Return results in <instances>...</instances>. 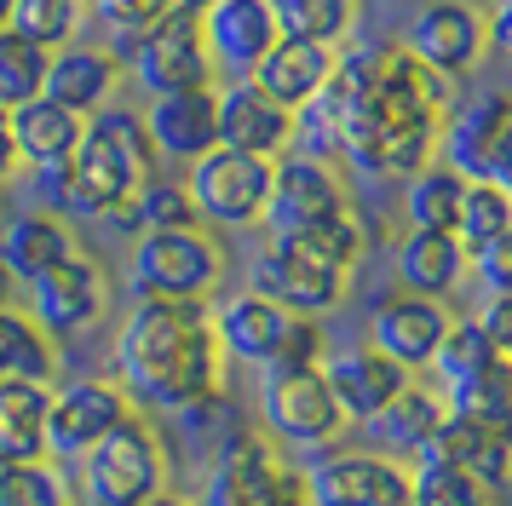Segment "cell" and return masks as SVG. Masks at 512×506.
<instances>
[{
  "label": "cell",
  "instance_id": "obj_10",
  "mask_svg": "<svg viewBox=\"0 0 512 506\" xmlns=\"http://www.w3.org/2000/svg\"><path fill=\"white\" fill-rule=\"evenodd\" d=\"M351 190L340 179V167L334 161H317V156H277L271 161V196H265V236H317L328 230L340 213H351Z\"/></svg>",
  "mask_w": 512,
  "mask_h": 506
},
{
  "label": "cell",
  "instance_id": "obj_42",
  "mask_svg": "<svg viewBox=\"0 0 512 506\" xmlns=\"http://www.w3.org/2000/svg\"><path fill=\"white\" fill-rule=\"evenodd\" d=\"M133 219H139V236L144 230H190L196 225V207H190L185 179H150L133 196Z\"/></svg>",
  "mask_w": 512,
  "mask_h": 506
},
{
  "label": "cell",
  "instance_id": "obj_45",
  "mask_svg": "<svg viewBox=\"0 0 512 506\" xmlns=\"http://www.w3.org/2000/svg\"><path fill=\"white\" fill-rule=\"evenodd\" d=\"M478 334H484L501 357H512V294H484V305H478Z\"/></svg>",
  "mask_w": 512,
  "mask_h": 506
},
{
  "label": "cell",
  "instance_id": "obj_17",
  "mask_svg": "<svg viewBox=\"0 0 512 506\" xmlns=\"http://www.w3.org/2000/svg\"><path fill=\"white\" fill-rule=\"evenodd\" d=\"M196 23H202L213 75L225 81H248L254 64L277 46V23L265 12V0H213L208 12H196Z\"/></svg>",
  "mask_w": 512,
  "mask_h": 506
},
{
  "label": "cell",
  "instance_id": "obj_3",
  "mask_svg": "<svg viewBox=\"0 0 512 506\" xmlns=\"http://www.w3.org/2000/svg\"><path fill=\"white\" fill-rule=\"evenodd\" d=\"M156 179V150L144 138L139 110L104 104L81 121V144L70 156V207L64 219H104L121 202H133Z\"/></svg>",
  "mask_w": 512,
  "mask_h": 506
},
{
  "label": "cell",
  "instance_id": "obj_39",
  "mask_svg": "<svg viewBox=\"0 0 512 506\" xmlns=\"http://www.w3.org/2000/svg\"><path fill=\"white\" fill-rule=\"evenodd\" d=\"M0 506H75V489L64 466L24 460V466H0Z\"/></svg>",
  "mask_w": 512,
  "mask_h": 506
},
{
  "label": "cell",
  "instance_id": "obj_46",
  "mask_svg": "<svg viewBox=\"0 0 512 506\" xmlns=\"http://www.w3.org/2000/svg\"><path fill=\"white\" fill-rule=\"evenodd\" d=\"M18 173V150H12V121H6V110H0V184Z\"/></svg>",
  "mask_w": 512,
  "mask_h": 506
},
{
  "label": "cell",
  "instance_id": "obj_24",
  "mask_svg": "<svg viewBox=\"0 0 512 506\" xmlns=\"http://www.w3.org/2000/svg\"><path fill=\"white\" fill-rule=\"evenodd\" d=\"M144 138L167 161H196L219 144V115H213V87H185V92H156L144 104Z\"/></svg>",
  "mask_w": 512,
  "mask_h": 506
},
{
  "label": "cell",
  "instance_id": "obj_41",
  "mask_svg": "<svg viewBox=\"0 0 512 506\" xmlns=\"http://www.w3.org/2000/svg\"><path fill=\"white\" fill-rule=\"evenodd\" d=\"M403 501L409 506H495V495L478 478L455 472V466H415Z\"/></svg>",
  "mask_w": 512,
  "mask_h": 506
},
{
  "label": "cell",
  "instance_id": "obj_31",
  "mask_svg": "<svg viewBox=\"0 0 512 506\" xmlns=\"http://www.w3.org/2000/svg\"><path fill=\"white\" fill-rule=\"evenodd\" d=\"M461 196H466V179L432 156L426 167H415V173L403 179V219H409V230H449V236H455Z\"/></svg>",
  "mask_w": 512,
  "mask_h": 506
},
{
  "label": "cell",
  "instance_id": "obj_22",
  "mask_svg": "<svg viewBox=\"0 0 512 506\" xmlns=\"http://www.w3.org/2000/svg\"><path fill=\"white\" fill-rule=\"evenodd\" d=\"M208 322H213V340L225 351V363L265 368V363H277L282 340H288V328H294V311L259 299L254 288H242V294L208 305Z\"/></svg>",
  "mask_w": 512,
  "mask_h": 506
},
{
  "label": "cell",
  "instance_id": "obj_34",
  "mask_svg": "<svg viewBox=\"0 0 512 506\" xmlns=\"http://www.w3.org/2000/svg\"><path fill=\"white\" fill-rule=\"evenodd\" d=\"M443 409L455 420H478V426H512V368L495 363L472 380H455V386H438Z\"/></svg>",
  "mask_w": 512,
  "mask_h": 506
},
{
  "label": "cell",
  "instance_id": "obj_14",
  "mask_svg": "<svg viewBox=\"0 0 512 506\" xmlns=\"http://www.w3.org/2000/svg\"><path fill=\"white\" fill-rule=\"evenodd\" d=\"M127 414V391L98 374H75V380H52L47 391V460H81L104 432H116Z\"/></svg>",
  "mask_w": 512,
  "mask_h": 506
},
{
  "label": "cell",
  "instance_id": "obj_1",
  "mask_svg": "<svg viewBox=\"0 0 512 506\" xmlns=\"http://www.w3.org/2000/svg\"><path fill=\"white\" fill-rule=\"evenodd\" d=\"M443 115H449V81L415 64L403 46H374V64L340 127V161L369 179H409L438 156Z\"/></svg>",
  "mask_w": 512,
  "mask_h": 506
},
{
  "label": "cell",
  "instance_id": "obj_19",
  "mask_svg": "<svg viewBox=\"0 0 512 506\" xmlns=\"http://www.w3.org/2000/svg\"><path fill=\"white\" fill-rule=\"evenodd\" d=\"M317 368H323V380H328V391H334L340 414H346V426H369L374 414L415 380L409 368H397L392 357H380L374 345H340V351H323V363Z\"/></svg>",
  "mask_w": 512,
  "mask_h": 506
},
{
  "label": "cell",
  "instance_id": "obj_26",
  "mask_svg": "<svg viewBox=\"0 0 512 506\" xmlns=\"http://www.w3.org/2000/svg\"><path fill=\"white\" fill-rule=\"evenodd\" d=\"M334 52L340 46H323V41H294V35H277V46L265 52L254 64V81L271 104H282V110L294 115L305 110L311 98H317V87L328 81V69H334Z\"/></svg>",
  "mask_w": 512,
  "mask_h": 506
},
{
  "label": "cell",
  "instance_id": "obj_16",
  "mask_svg": "<svg viewBox=\"0 0 512 506\" xmlns=\"http://www.w3.org/2000/svg\"><path fill=\"white\" fill-rule=\"evenodd\" d=\"M397 46H403L415 64H426L432 75L461 81V75H472V69L484 64V52H489L484 12H478L472 0H432V6L415 12L409 35H403Z\"/></svg>",
  "mask_w": 512,
  "mask_h": 506
},
{
  "label": "cell",
  "instance_id": "obj_9",
  "mask_svg": "<svg viewBox=\"0 0 512 506\" xmlns=\"http://www.w3.org/2000/svg\"><path fill=\"white\" fill-rule=\"evenodd\" d=\"M116 52V64H127V75L139 81L150 98L156 92H185V87H213L219 75L208 64V46H202V23L196 12L167 6L156 23H144L139 35H127Z\"/></svg>",
  "mask_w": 512,
  "mask_h": 506
},
{
  "label": "cell",
  "instance_id": "obj_13",
  "mask_svg": "<svg viewBox=\"0 0 512 506\" xmlns=\"http://www.w3.org/2000/svg\"><path fill=\"white\" fill-rule=\"evenodd\" d=\"M300 472L311 506H397L409 495V466L380 449H311Z\"/></svg>",
  "mask_w": 512,
  "mask_h": 506
},
{
  "label": "cell",
  "instance_id": "obj_6",
  "mask_svg": "<svg viewBox=\"0 0 512 506\" xmlns=\"http://www.w3.org/2000/svg\"><path fill=\"white\" fill-rule=\"evenodd\" d=\"M167 472H173V460H167V443L162 432L139 420V414H127L116 432H104L81 455V489H87V501L93 506H139L150 495H162L167 489Z\"/></svg>",
  "mask_w": 512,
  "mask_h": 506
},
{
  "label": "cell",
  "instance_id": "obj_48",
  "mask_svg": "<svg viewBox=\"0 0 512 506\" xmlns=\"http://www.w3.org/2000/svg\"><path fill=\"white\" fill-rule=\"evenodd\" d=\"M173 6H179V12H208L213 0H173Z\"/></svg>",
  "mask_w": 512,
  "mask_h": 506
},
{
  "label": "cell",
  "instance_id": "obj_40",
  "mask_svg": "<svg viewBox=\"0 0 512 506\" xmlns=\"http://www.w3.org/2000/svg\"><path fill=\"white\" fill-rule=\"evenodd\" d=\"M167 420H173V432L185 437L196 455H213V449H219L231 432H242V426H236L231 397H225V386L208 391V397H196V403H185V409H173Z\"/></svg>",
  "mask_w": 512,
  "mask_h": 506
},
{
  "label": "cell",
  "instance_id": "obj_35",
  "mask_svg": "<svg viewBox=\"0 0 512 506\" xmlns=\"http://www.w3.org/2000/svg\"><path fill=\"white\" fill-rule=\"evenodd\" d=\"M501 236H512V190L489 179H466L461 213H455V242L472 253L484 242H501Z\"/></svg>",
  "mask_w": 512,
  "mask_h": 506
},
{
  "label": "cell",
  "instance_id": "obj_28",
  "mask_svg": "<svg viewBox=\"0 0 512 506\" xmlns=\"http://www.w3.org/2000/svg\"><path fill=\"white\" fill-rule=\"evenodd\" d=\"M443 397L438 386H420V380H409V386L397 391L386 409L369 420V432L374 443H380V455H392V460H415L420 455V443L443 426Z\"/></svg>",
  "mask_w": 512,
  "mask_h": 506
},
{
  "label": "cell",
  "instance_id": "obj_33",
  "mask_svg": "<svg viewBox=\"0 0 512 506\" xmlns=\"http://www.w3.org/2000/svg\"><path fill=\"white\" fill-rule=\"evenodd\" d=\"M265 12L277 35H294V41L346 46L357 35V0H265Z\"/></svg>",
  "mask_w": 512,
  "mask_h": 506
},
{
  "label": "cell",
  "instance_id": "obj_23",
  "mask_svg": "<svg viewBox=\"0 0 512 506\" xmlns=\"http://www.w3.org/2000/svg\"><path fill=\"white\" fill-rule=\"evenodd\" d=\"M121 92V64L110 46H93V41H70L47 52V81H41V98H52L58 110L70 115H98L104 104H116Z\"/></svg>",
  "mask_w": 512,
  "mask_h": 506
},
{
  "label": "cell",
  "instance_id": "obj_15",
  "mask_svg": "<svg viewBox=\"0 0 512 506\" xmlns=\"http://www.w3.org/2000/svg\"><path fill=\"white\" fill-rule=\"evenodd\" d=\"M110 311V276L93 253H70L64 265H52L47 276L29 282V322L47 340H75L98 328Z\"/></svg>",
  "mask_w": 512,
  "mask_h": 506
},
{
  "label": "cell",
  "instance_id": "obj_12",
  "mask_svg": "<svg viewBox=\"0 0 512 506\" xmlns=\"http://www.w3.org/2000/svg\"><path fill=\"white\" fill-rule=\"evenodd\" d=\"M438 161L461 179H489L512 190V98L507 92H478L461 110L443 115Z\"/></svg>",
  "mask_w": 512,
  "mask_h": 506
},
{
  "label": "cell",
  "instance_id": "obj_8",
  "mask_svg": "<svg viewBox=\"0 0 512 506\" xmlns=\"http://www.w3.org/2000/svg\"><path fill=\"white\" fill-rule=\"evenodd\" d=\"M248 288L259 299H271L294 317H328L340 311L351 294V271L334 265L328 253H317L311 242L294 236H265V248L248 259Z\"/></svg>",
  "mask_w": 512,
  "mask_h": 506
},
{
  "label": "cell",
  "instance_id": "obj_32",
  "mask_svg": "<svg viewBox=\"0 0 512 506\" xmlns=\"http://www.w3.org/2000/svg\"><path fill=\"white\" fill-rule=\"evenodd\" d=\"M0 380H58V340H47L18 305H0Z\"/></svg>",
  "mask_w": 512,
  "mask_h": 506
},
{
  "label": "cell",
  "instance_id": "obj_27",
  "mask_svg": "<svg viewBox=\"0 0 512 506\" xmlns=\"http://www.w3.org/2000/svg\"><path fill=\"white\" fill-rule=\"evenodd\" d=\"M392 271L403 294L449 299L466 282V248L449 230H403L392 248Z\"/></svg>",
  "mask_w": 512,
  "mask_h": 506
},
{
  "label": "cell",
  "instance_id": "obj_11",
  "mask_svg": "<svg viewBox=\"0 0 512 506\" xmlns=\"http://www.w3.org/2000/svg\"><path fill=\"white\" fill-rule=\"evenodd\" d=\"M185 190H190V207H196V225L254 230L265 219V196H271V161L213 144L208 156L190 161Z\"/></svg>",
  "mask_w": 512,
  "mask_h": 506
},
{
  "label": "cell",
  "instance_id": "obj_51",
  "mask_svg": "<svg viewBox=\"0 0 512 506\" xmlns=\"http://www.w3.org/2000/svg\"><path fill=\"white\" fill-rule=\"evenodd\" d=\"M397 506H409V501H397Z\"/></svg>",
  "mask_w": 512,
  "mask_h": 506
},
{
  "label": "cell",
  "instance_id": "obj_50",
  "mask_svg": "<svg viewBox=\"0 0 512 506\" xmlns=\"http://www.w3.org/2000/svg\"><path fill=\"white\" fill-rule=\"evenodd\" d=\"M12 6H18V0H0V29H6V18H12Z\"/></svg>",
  "mask_w": 512,
  "mask_h": 506
},
{
  "label": "cell",
  "instance_id": "obj_38",
  "mask_svg": "<svg viewBox=\"0 0 512 506\" xmlns=\"http://www.w3.org/2000/svg\"><path fill=\"white\" fill-rule=\"evenodd\" d=\"M41 81H47V52L24 41L18 29H0V110L41 98Z\"/></svg>",
  "mask_w": 512,
  "mask_h": 506
},
{
  "label": "cell",
  "instance_id": "obj_52",
  "mask_svg": "<svg viewBox=\"0 0 512 506\" xmlns=\"http://www.w3.org/2000/svg\"><path fill=\"white\" fill-rule=\"evenodd\" d=\"M495 506H501V501H495Z\"/></svg>",
  "mask_w": 512,
  "mask_h": 506
},
{
  "label": "cell",
  "instance_id": "obj_20",
  "mask_svg": "<svg viewBox=\"0 0 512 506\" xmlns=\"http://www.w3.org/2000/svg\"><path fill=\"white\" fill-rule=\"evenodd\" d=\"M213 115H219V144L242 150V156L277 161L294 150V115L271 104L254 81H225L213 87Z\"/></svg>",
  "mask_w": 512,
  "mask_h": 506
},
{
  "label": "cell",
  "instance_id": "obj_29",
  "mask_svg": "<svg viewBox=\"0 0 512 506\" xmlns=\"http://www.w3.org/2000/svg\"><path fill=\"white\" fill-rule=\"evenodd\" d=\"M12 121V150L18 167H47V161H70L81 144V115L58 110L52 98H29L18 110H6Z\"/></svg>",
  "mask_w": 512,
  "mask_h": 506
},
{
  "label": "cell",
  "instance_id": "obj_37",
  "mask_svg": "<svg viewBox=\"0 0 512 506\" xmlns=\"http://www.w3.org/2000/svg\"><path fill=\"white\" fill-rule=\"evenodd\" d=\"M495 363H507V357L478 334V322L461 317V322L443 328V340H438V351H432L426 368L438 374V386H455V380H472V374H484V368H495Z\"/></svg>",
  "mask_w": 512,
  "mask_h": 506
},
{
  "label": "cell",
  "instance_id": "obj_18",
  "mask_svg": "<svg viewBox=\"0 0 512 506\" xmlns=\"http://www.w3.org/2000/svg\"><path fill=\"white\" fill-rule=\"evenodd\" d=\"M415 466H455V472L478 478L501 501V489L512 483V432L507 426H478V420L443 414V426L420 443Z\"/></svg>",
  "mask_w": 512,
  "mask_h": 506
},
{
  "label": "cell",
  "instance_id": "obj_49",
  "mask_svg": "<svg viewBox=\"0 0 512 506\" xmlns=\"http://www.w3.org/2000/svg\"><path fill=\"white\" fill-rule=\"evenodd\" d=\"M0 305H12V276H6V265H0Z\"/></svg>",
  "mask_w": 512,
  "mask_h": 506
},
{
  "label": "cell",
  "instance_id": "obj_36",
  "mask_svg": "<svg viewBox=\"0 0 512 506\" xmlns=\"http://www.w3.org/2000/svg\"><path fill=\"white\" fill-rule=\"evenodd\" d=\"M6 29H18L24 41H35L41 52H58V46L81 41L87 29V0H18Z\"/></svg>",
  "mask_w": 512,
  "mask_h": 506
},
{
  "label": "cell",
  "instance_id": "obj_5",
  "mask_svg": "<svg viewBox=\"0 0 512 506\" xmlns=\"http://www.w3.org/2000/svg\"><path fill=\"white\" fill-rule=\"evenodd\" d=\"M196 506H311V495H305V472L282 460L265 432H231L208 455Z\"/></svg>",
  "mask_w": 512,
  "mask_h": 506
},
{
  "label": "cell",
  "instance_id": "obj_2",
  "mask_svg": "<svg viewBox=\"0 0 512 506\" xmlns=\"http://www.w3.org/2000/svg\"><path fill=\"white\" fill-rule=\"evenodd\" d=\"M116 386L133 409L173 414L225 386V351L202 299H133L116 328Z\"/></svg>",
  "mask_w": 512,
  "mask_h": 506
},
{
  "label": "cell",
  "instance_id": "obj_4",
  "mask_svg": "<svg viewBox=\"0 0 512 506\" xmlns=\"http://www.w3.org/2000/svg\"><path fill=\"white\" fill-rule=\"evenodd\" d=\"M231 276V253L208 225L190 230H144L127 253V288L133 299H202L219 294Z\"/></svg>",
  "mask_w": 512,
  "mask_h": 506
},
{
  "label": "cell",
  "instance_id": "obj_25",
  "mask_svg": "<svg viewBox=\"0 0 512 506\" xmlns=\"http://www.w3.org/2000/svg\"><path fill=\"white\" fill-rule=\"evenodd\" d=\"M70 253H81L75 242V225L70 219H58L47 207H24V213H12L6 225H0V265L12 282H35V276H47L52 265H64Z\"/></svg>",
  "mask_w": 512,
  "mask_h": 506
},
{
  "label": "cell",
  "instance_id": "obj_44",
  "mask_svg": "<svg viewBox=\"0 0 512 506\" xmlns=\"http://www.w3.org/2000/svg\"><path fill=\"white\" fill-rule=\"evenodd\" d=\"M466 271L478 276V288H484V294H512V236L472 248V253H466Z\"/></svg>",
  "mask_w": 512,
  "mask_h": 506
},
{
  "label": "cell",
  "instance_id": "obj_21",
  "mask_svg": "<svg viewBox=\"0 0 512 506\" xmlns=\"http://www.w3.org/2000/svg\"><path fill=\"white\" fill-rule=\"evenodd\" d=\"M449 305L443 299H420V294H392L374 305L369 317V345L380 351V357H392L397 368H409V374H420V368L432 363V351H438L443 328H449Z\"/></svg>",
  "mask_w": 512,
  "mask_h": 506
},
{
  "label": "cell",
  "instance_id": "obj_47",
  "mask_svg": "<svg viewBox=\"0 0 512 506\" xmlns=\"http://www.w3.org/2000/svg\"><path fill=\"white\" fill-rule=\"evenodd\" d=\"M139 506H190L185 495H173V489H162V495H150V501H139Z\"/></svg>",
  "mask_w": 512,
  "mask_h": 506
},
{
  "label": "cell",
  "instance_id": "obj_30",
  "mask_svg": "<svg viewBox=\"0 0 512 506\" xmlns=\"http://www.w3.org/2000/svg\"><path fill=\"white\" fill-rule=\"evenodd\" d=\"M47 391L35 380H0V466L47 460Z\"/></svg>",
  "mask_w": 512,
  "mask_h": 506
},
{
  "label": "cell",
  "instance_id": "obj_7",
  "mask_svg": "<svg viewBox=\"0 0 512 506\" xmlns=\"http://www.w3.org/2000/svg\"><path fill=\"white\" fill-rule=\"evenodd\" d=\"M259 432L282 443V449H334V437L346 432V414L334 403V391H328L323 368H259Z\"/></svg>",
  "mask_w": 512,
  "mask_h": 506
},
{
  "label": "cell",
  "instance_id": "obj_43",
  "mask_svg": "<svg viewBox=\"0 0 512 506\" xmlns=\"http://www.w3.org/2000/svg\"><path fill=\"white\" fill-rule=\"evenodd\" d=\"M173 6V0H87V18H98L110 35H116V46L127 41V35H139L144 23H156Z\"/></svg>",
  "mask_w": 512,
  "mask_h": 506
}]
</instances>
